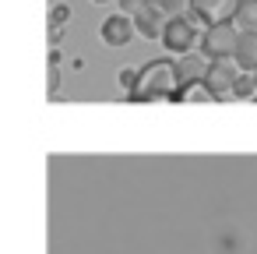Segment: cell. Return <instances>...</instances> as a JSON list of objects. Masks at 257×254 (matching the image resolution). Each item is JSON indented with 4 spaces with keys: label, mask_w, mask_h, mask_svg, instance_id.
Here are the masks:
<instances>
[{
    "label": "cell",
    "mask_w": 257,
    "mask_h": 254,
    "mask_svg": "<svg viewBox=\"0 0 257 254\" xmlns=\"http://www.w3.org/2000/svg\"><path fill=\"white\" fill-rule=\"evenodd\" d=\"M232 22H236L239 32H257V0H239Z\"/></svg>",
    "instance_id": "cell-11"
},
{
    "label": "cell",
    "mask_w": 257,
    "mask_h": 254,
    "mask_svg": "<svg viewBox=\"0 0 257 254\" xmlns=\"http://www.w3.org/2000/svg\"><path fill=\"white\" fill-rule=\"evenodd\" d=\"M166 22H169V18H166L155 4H148L145 11H138V15H134V29H138V36H141V39H162Z\"/></svg>",
    "instance_id": "cell-7"
},
{
    "label": "cell",
    "mask_w": 257,
    "mask_h": 254,
    "mask_svg": "<svg viewBox=\"0 0 257 254\" xmlns=\"http://www.w3.org/2000/svg\"><path fill=\"white\" fill-rule=\"evenodd\" d=\"M116 4H120V11H123V15H131V18H134L138 11H145V8L152 4V0H116Z\"/></svg>",
    "instance_id": "cell-16"
},
{
    "label": "cell",
    "mask_w": 257,
    "mask_h": 254,
    "mask_svg": "<svg viewBox=\"0 0 257 254\" xmlns=\"http://www.w3.org/2000/svg\"><path fill=\"white\" fill-rule=\"evenodd\" d=\"M138 78H141V71H138V67H123V71H120V85H123L127 92H134V89H138Z\"/></svg>",
    "instance_id": "cell-15"
},
{
    "label": "cell",
    "mask_w": 257,
    "mask_h": 254,
    "mask_svg": "<svg viewBox=\"0 0 257 254\" xmlns=\"http://www.w3.org/2000/svg\"><path fill=\"white\" fill-rule=\"evenodd\" d=\"M215 99H218V96L211 92L208 81H190V85L180 89V103H215Z\"/></svg>",
    "instance_id": "cell-10"
},
{
    "label": "cell",
    "mask_w": 257,
    "mask_h": 254,
    "mask_svg": "<svg viewBox=\"0 0 257 254\" xmlns=\"http://www.w3.org/2000/svg\"><path fill=\"white\" fill-rule=\"evenodd\" d=\"M152 4L166 15V18H176V15H187L194 0H152Z\"/></svg>",
    "instance_id": "cell-12"
},
{
    "label": "cell",
    "mask_w": 257,
    "mask_h": 254,
    "mask_svg": "<svg viewBox=\"0 0 257 254\" xmlns=\"http://www.w3.org/2000/svg\"><path fill=\"white\" fill-rule=\"evenodd\" d=\"M232 60H236L239 71H246V74L257 71V32H243V36H239V46H236Z\"/></svg>",
    "instance_id": "cell-9"
},
{
    "label": "cell",
    "mask_w": 257,
    "mask_h": 254,
    "mask_svg": "<svg viewBox=\"0 0 257 254\" xmlns=\"http://www.w3.org/2000/svg\"><path fill=\"white\" fill-rule=\"evenodd\" d=\"M208 64H211V60H208L204 53H201V57H197V53H183V57L176 60L180 81H183V85H190V81H204V74H208Z\"/></svg>",
    "instance_id": "cell-8"
},
{
    "label": "cell",
    "mask_w": 257,
    "mask_h": 254,
    "mask_svg": "<svg viewBox=\"0 0 257 254\" xmlns=\"http://www.w3.org/2000/svg\"><path fill=\"white\" fill-rule=\"evenodd\" d=\"M232 96H239V99H253L257 96V81H253V74H239V81H236V89H232Z\"/></svg>",
    "instance_id": "cell-13"
},
{
    "label": "cell",
    "mask_w": 257,
    "mask_h": 254,
    "mask_svg": "<svg viewBox=\"0 0 257 254\" xmlns=\"http://www.w3.org/2000/svg\"><path fill=\"white\" fill-rule=\"evenodd\" d=\"M239 64L232 60V57H225V60H211L208 64V74H204V81L211 85V92L218 96V99H225V96H232V89H236V81H239Z\"/></svg>",
    "instance_id": "cell-4"
},
{
    "label": "cell",
    "mask_w": 257,
    "mask_h": 254,
    "mask_svg": "<svg viewBox=\"0 0 257 254\" xmlns=\"http://www.w3.org/2000/svg\"><path fill=\"white\" fill-rule=\"evenodd\" d=\"M253 81H257V71H253Z\"/></svg>",
    "instance_id": "cell-18"
},
{
    "label": "cell",
    "mask_w": 257,
    "mask_h": 254,
    "mask_svg": "<svg viewBox=\"0 0 257 254\" xmlns=\"http://www.w3.org/2000/svg\"><path fill=\"white\" fill-rule=\"evenodd\" d=\"M239 36H243V32L236 29V22H215V25H208V29L201 32V53H204L208 60H225V57L236 53Z\"/></svg>",
    "instance_id": "cell-2"
},
{
    "label": "cell",
    "mask_w": 257,
    "mask_h": 254,
    "mask_svg": "<svg viewBox=\"0 0 257 254\" xmlns=\"http://www.w3.org/2000/svg\"><path fill=\"white\" fill-rule=\"evenodd\" d=\"M162 46H166L169 53H176V57L194 53V46H201L194 18H190V15H176V18H169V22H166V32H162Z\"/></svg>",
    "instance_id": "cell-3"
},
{
    "label": "cell",
    "mask_w": 257,
    "mask_h": 254,
    "mask_svg": "<svg viewBox=\"0 0 257 254\" xmlns=\"http://www.w3.org/2000/svg\"><path fill=\"white\" fill-rule=\"evenodd\" d=\"M67 18H71V8H67V4L50 8V29H64V25H67Z\"/></svg>",
    "instance_id": "cell-14"
},
{
    "label": "cell",
    "mask_w": 257,
    "mask_h": 254,
    "mask_svg": "<svg viewBox=\"0 0 257 254\" xmlns=\"http://www.w3.org/2000/svg\"><path fill=\"white\" fill-rule=\"evenodd\" d=\"M180 71H176V60H152L141 67V78H138V89L131 92V99H141V103H152V99H180Z\"/></svg>",
    "instance_id": "cell-1"
},
{
    "label": "cell",
    "mask_w": 257,
    "mask_h": 254,
    "mask_svg": "<svg viewBox=\"0 0 257 254\" xmlns=\"http://www.w3.org/2000/svg\"><path fill=\"white\" fill-rule=\"evenodd\" d=\"M92 4H113V0H92Z\"/></svg>",
    "instance_id": "cell-17"
},
{
    "label": "cell",
    "mask_w": 257,
    "mask_h": 254,
    "mask_svg": "<svg viewBox=\"0 0 257 254\" xmlns=\"http://www.w3.org/2000/svg\"><path fill=\"white\" fill-rule=\"evenodd\" d=\"M134 36H138L134 18H131V15H123V11H116V15H109V18H102V25H99V39H102L106 46H113V50L127 46Z\"/></svg>",
    "instance_id": "cell-5"
},
{
    "label": "cell",
    "mask_w": 257,
    "mask_h": 254,
    "mask_svg": "<svg viewBox=\"0 0 257 254\" xmlns=\"http://www.w3.org/2000/svg\"><path fill=\"white\" fill-rule=\"evenodd\" d=\"M236 8H239V0H194V4H190V18L208 29L215 22H232Z\"/></svg>",
    "instance_id": "cell-6"
}]
</instances>
